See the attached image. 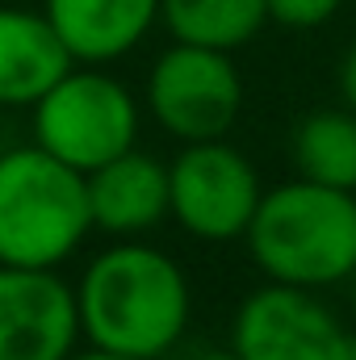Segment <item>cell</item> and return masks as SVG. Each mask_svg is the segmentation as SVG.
I'll return each mask as SVG.
<instances>
[{"mask_svg":"<svg viewBox=\"0 0 356 360\" xmlns=\"http://www.w3.org/2000/svg\"><path fill=\"white\" fill-rule=\"evenodd\" d=\"M80 340L134 360H164L189 331L193 289L177 260L151 243L117 239L80 272Z\"/></svg>","mask_w":356,"mask_h":360,"instance_id":"obj_1","label":"cell"},{"mask_svg":"<svg viewBox=\"0 0 356 360\" xmlns=\"http://www.w3.org/2000/svg\"><path fill=\"white\" fill-rule=\"evenodd\" d=\"M252 264L276 285L331 289L356 276V188L285 180L265 188L248 231Z\"/></svg>","mask_w":356,"mask_h":360,"instance_id":"obj_2","label":"cell"},{"mask_svg":"<svg viewBox=\"0 0 356 360\" xmlns=\"http://www.w3.org/2000/svg\"><path fill=\"white\" fill-rule=\"evenodd\" d=\"M92 235L89 180L38 143L0 151V264L59 269Z\"/></svg>","mask_w":356,"mask_h":360,"instance_id":"obj_3","label":"cell"},{"mask_svg":"<svg viewBox=\"0 0 356 360\" xmlns=\"http://www.w3.org/2000/svg\"><path fill=\"white\" fill-rule=\"evenodd\" d=\"M34 143L76 172H96L139 143V101L96 63H72L30 105Z\"/></svg>","mask_w":356,"mask_h":360,"instance_id":"obj_4","label":"cell"},{"mask_svg":"<svg viewBox=\"0 0 356 360\" xmlns=\"http://www.w3.org/2000/svg\"><path fill=\"white\" fill-rule=\"evenodd\" d=\"M243 109V76L231 51L172 42L147 72V113L177 143L227 139Z\"/></svg>","mask_w":356,"mask_h":360,"instance_id":"obj_5","label":"cell"},{"mask_svg":"<svg viewBox=\"0 0 356 360\" xmlns=\"http://www.w3.org/2000/svg\"><path fill=\"white\" fill-rule=\"evenodd\" d=\"M265 197L260 172L227 139L184 143L168 164V218L205 243L243 239Z\"/></svg>","mask_w":356,"mask_h":360,"instance_id":"obj_6","label":"cell"},{"mask_svg":"<svg viewBox=\"0 0 356 360\" xmlns=\"http://www.w3.org/2000/svg\"><path fill=\"white\" fill-rule=\"evenodd\" d=\"M239 360H356V331L314 289L265 281L231 319Z\"/></svg>","mask_w":356,"mask_h":360,"instance_id":"obj_7","label":"cell"},{"mask_svg":"<svg viewBox=\"0 0 356 360\" xmlns=\"http://www.w3.org/2000/svg\"><path fill=\"white\" fill-rule=\"evenodd\" d=\"M76 344V289L59 269L0 264V360H68Z\"/></svg>","mask_w":356,"mask_h":360,"instance_id":"obj_8","label":"cell"},{"mask_svg":"<svg viewBox=\"0 0 356 360\" xmlns=\"http://www.w3.org/2000/svg\"><path fill=\"white\" fill-rule=\"evenodd\" d=\"M92 231L113 239H134L168 218V164L130 147L89 172Z\"/></svg>","mask_w":356,"mask_h":360,"instance_id":"obj_9","label":"cell"},{"mask_svg":"<svg viewBox=\"0 0 356 360\" xmlns=\"http://www.w3.org/2000/svg\"><path fill=\"white\" fill-rule=\"evenodd\" d=\"M42 13L76 63L130 55L160 21V0H42Z\"/></svg>","mask_w":356,"mask_h":360,"instance_id":"obj_10","label":"cell"},{"mask_svg":"<svg viewBox=\"0 0 356 360\" xmlns=\"http://www.w3.org/2000/svg\"><path fill=\"white\" fill-rule=\"evenodd\" d=\"M76 59L51 30L46 13L0 0V105L30 109Z\"/></svg>","mask_w":356,"mask_h":360,"instance_id":"obj_11","label":"cell"},{"mask_svg":"<svg viewBox=\"0 0 356 360\" xmlns=\"http://www.w3.org/2000/svg\"><path fill=\"white\" fill-rule=\"evenodd\" d=\"M160 21L168 25L172 42L235 55L265 30L268 0H160Z\"/></svg>","mask_w":356,"mask_h":360,"instance_id":"obj_12","label":"cell"},{"mask_svg":"<svg viewBox=\"0 0 356 360\" xmlns=\"http://www.w3.org/2000/svg\"><path fill=\"white\" fill-rule=\"evenodd\" d=\"M289 155L298 176L356 188V113L352 109H314L298 122L289 139Z\"/></svg>","mask_w":356,"mask_h":360,"instance_id":"obj_13","label":"cell"},{"mask_svg":"<svg viewBox=\"0 0 356 360\" xmlns=\"http://www.w3.org/2000/svg\"><path fill=\"white\" fill-rule=\"evenodd\" d=\"M344 0H268V21L285 30H319L340 13Z\"/></svg>","mask_w":356,"mask_h":360,"instance_id":"obj_14","label":"cell"},{"mask_svg":"<svg viewBox=\"0 0 356 360\" xmlns=\"http://www.w3.org/2000/svg\"><path fill=\"white\" fill-rule=\"evenodd\" d=\"M340 96H344V109L356 113V42L348 46V55L340 63Z\"/></svg>","mask_w":356,"mask_h":360,"instance_id":"obj_15","label":"cell"},{"mask_svg":"<svg viewBox=\"0 0 356 360\" xmlns=\"http://www.w3.org/2000/svg\"><path fill=\"white\" fill-rule=\"evenodd\" d=\"M68 360H134V356H117V352H105V348H76Z\"/></svg>","mask_w":356,"mask_h":360,"instance_id":"obj_16","label":"cell"},{"mask_svg":"<svg viewBox=\"0 0 356 360\" xmlns=\"http://www.w3.org/2000/svg\"><path fill=\"white\" fill-rule=\"evenodd\" d=\"M184 360H239L231 348H201V352H193V356H184Z\"/></svg>","mask_w":356,"mask_h":360,"instance_id":"obj_17","label":"cell"},{"mask_svg":"<svg viewBox=\"0 0 356 360\" xmlns=\"http://www.w3.org/2000/svg\"><path fill=\"white\" fill-rule=\"evenodd\" d=\"M348 323H352V331H356V276L348 281Z\"/></svg>","mask_w":356,"mask_h":360,"instance_id":"obj_18","label":"cell"}]
</instances>
